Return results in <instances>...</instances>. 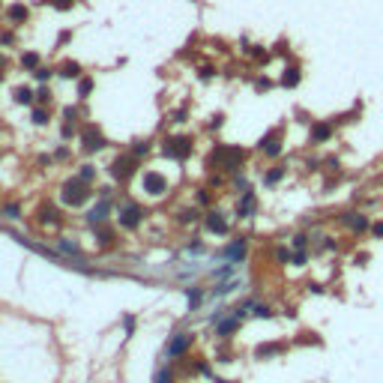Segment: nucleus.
Segmentation results:
<instances>
[{
	"label": "nucleus",
	"mask_w": 383,
	"mask_h": 383,
	"mask_svg": "<svg viewBox=\"0 0 383 383\" xmlns=\"http://www.w3.org/2000/svg\"><path fill=\"white\" fill-rule=\"evenodd\" d=\"M243 159H245V153L240 147H216V150L209 153V165H219V168H225V171H237Z\"/></svg>",
	"instance_id": "f257e3e1"
},
{
	"label": "nucleus",
	"mask_w": 383,
	"mask_h": 383,
	"mask_svg": "<svg viewBox=\"0 0 383 383\" xmlns=\"http://www.w3.org/2000/svg\"><path fill=\"white\" fill-rule=\"evenodd\" d=\"M87 198H90V189H87V183H84L81 177L69 180V183L63 186V192H60V201H63L66 207H81Z\"/></svg>",
	"instance_id": "f03ea898"
},
{
	"label": "nucleus",
	"mask_w": 383,
	"mask_h": 383,
	"mask_svg": "<svg viewBox=\"0 0 383 383\" xmlns=\"http://www.w3.org/2000/svg\"><path fill=\"white\" fill-rule=\"evenodd\" d=\"M162 153L168 159H177V162H186L192 156V138H183V135H177V138H165L162 144Z\"/></svg>",
	"instance_id": "7ed1b4c3"
},
{
	"label": "nucleus",
	"mask_w": 383,
	"mask_h": 383,
	"mask_svg": "<svg viewBox=\"0 0 383 383\" xmlns=\"http://www.w3.org/2000/svg\"><path fill=\"white\" fill-rule=\"evenodd\" d=\"M117 216H120V225L129 227V231L141 225V207H138V204H132V201L120 204V207H117Z\"/></svg>",
	"instance_id": "20e7f679"
},
{
	"label": "nucleus",
	"mask_w": 383,
	"mask_h": 383,
	"mask_svg": "<svg viewBox=\"0 0 383 383\" xmlns=\"http://www.w3.org/2000/svg\"><path fill=\"white\" fill-rule=\"evenodd\" d=\"M135 165H138V159H135V156H120V159H114L111 174L117 177V180H129L132 171H135Z\"/></svg>",
	"instance_id": "39448f33"
},
{
	"label": "nucleus",
	"mask_w": 383,
	"mask_h": 383,
	"mask_svg": "<svg viewBox=\"0 0 383 383\" xmlns=\"http://www.w3.org/2000/svg\"><path fill=\"white\" fill-rule=\"evenodd\" d=\"M81 141H84V150H87V153H96V150L105 147V135L96 129V126H87V129L81 132Z\"/></svg>",
	"instance_id": "423d86ee"
},
{
	"label": "nucleus",
	"mask_w": 383,
	"mask_h": 383,
	"mask_svg": "<svg viewBox=\"0 0 383 383\" xmlns=\"http://www.w3.org/2000/svg\"><path fill=\"white\" fill-rule=\"evenodd\" d=\"M165 189H168V180L162 174H156V171H147V174H144V192H147V195H162Z\"/></svg>",
	"instance_id": "0eeeda50"
},
{
	"label": "nucleus",
	"mask_w": 383,
	"mask_h": 383,
	"mask_svg": "<svg viewBox=\"0 0 383 383\" xmlns=\"http://www.w3.org/2000/svg\"><path fill=\"white\" fill-rule=\"evenodd\" d=\"M341 222H344V225H348L350 231H356V234H359V231H368V227H371V222H368V219L362 216V213H344V216H341Z\"/></svg>",
	"instance_id": "6e6552de"
},
{
	"label": "nucleus",
	"mask_w": 383,
	"mask_h": 383,
	"mask_svg": "<svg viewBox=\"0 0 383 383\" xmlns=\"http://www.w3.org/2000/svg\"><path fill=\"white\" fill-rule=\"evenodd\" d=\"M258 207V201H255V192H243V198H240V204H237V213H240V219H248L252 213Z\"/></svg>",
	"instance_id": "1a4fd4ad"
},
{
	"label": "nucleus",
	"mask_w": 383,
	"mask_h": 383,
	"mask_svg": "<svg viewBox=\"0 0 383 383\" xmlns=\"http://www.w3.org/2000/svg\"><path fill=\"white\" fill-rule=\"evenodd\" d=\"M189 344H192V335H189V332H180L174 341L168 344V350H165V353H168V356H180V353H186V348H189Z\"/></svg>",
	"instance_id": "9d476101"
},
{
	"label": "nucleus",
	"mask_w": 383,
	"mask_h": 383,
	"mask_svg": "<svg viewBox=\"0 0 383 383\" xmlns=\"http://www.w3.org/2000/svg\"><path fill=\"white\" fill-rule=\"evenodd\" d=\"M207 231H213V234H227V222L222 219V213H219V209L207 213Z\"/></svg>",
	"instance_id": "9b49d317"
},
{
	"label": "nucleus",
	"mask_w": 383,
	"mask_h": 383,
	"mask_svg": "<svg viewBox=\"0 0 383 383\" xmlns=\"http://www.w3.org/2000/svg\"><path fill=\"white\" fill-rule=\"evenodd\" d=\"M261 150L266 156H279L281 153V144H279V132H270L266 138H261Z\"/></svg>",
	"instance_id": "f8f14e48"
},
{
	"label": "nucleus",
	"mask_w": 383,
	"mask_h": 383,
	"mask_svg": "<svg viewBox=\"0 0 383 383\" xmlns=\"http://www.w3.org/2000/svg\"><path fill=\"white\" fill-rule=\"evenodd\" d=\"M330 135H332L330 123H314L312 126V144H323V141H330Z\"/></svg>",
	"instance_id": "ddd939ff"
},
{
	"label": "nucleus",
	"mask_w": 383,
	"mask_h": 383,
	"mask_svg": "<svg viewBox=\"0 0 383 383\" xmlns=\"http://www.w3.org/2000/svg\"><path fill=\"white\" fill-rule=\"evenodd\" d=\"M225 255H227V261H231V263L243 261V255H245V240H234V243L225 248Z\"/></svg>",
	"instance_id": "4468645a"
},
{
	"label": "nucleus",
	"mask_w": 383,
	"mask_h": 383,
	"mask_svg": "<svg viewBox=\"0 0 383 383\" xmlns=\"http://www.w3.org/2000/svg\"><path fill=\"white\" fill-rule=\"evenodd\" d=\"M299 78H302L299 66H288V69H284V75H281V87H296V84H299Z\"/></svg>",
	"instance_id": "2eb2a0df"
},
{
	"label": "nucleus",
	"mask_w": 383,
	"mask_h": 383,
	"mask_svg": "<svg viewBox=\"0 0 383 383\" xmlns=\"http://www.w3.org/2000/svg\"><path fill=\"white\" fill-rule=\"evenodd\" d=\"M105 213H108V198H102V204H99L96 209H90V213H87V222H90V225H102V222H105Z\"/></svg>",
	"instance_id": "dca6fc26"
},
{
	"label": "nucleus",
	"mask_w": 383,
	"mask_h": 383,
	"mask_svg": "<svg viewBox=\"0 0 383 383\" xmlns=\"http://www.w3.org/2000/svg\"><path fill=\"white\" fill-rule=\"evenodd\" d=\"M237 327H240V314L234 312L231 317H227V320H222V323H219V330H216V332H219V335H231V332L237 330Z\"/></svg>",
	"instance_id": "f3484780"
},
{
	"label": "nucleus",
	"mask_w": 383,
	"mask_h": 383,
	"mask_svg": "<svg viewBox=\"0 0 383 383\" xmlns=\"http://www.w3.org/2000/svg\"><path fill=\"white\" fill-rule=\"evenodd\" d=\"M12 99H15L18 105H30V102H33V90H30V87H15Z\"/></svg>",
	"instance_id": "a211bd4d"
},
{
	"label": "nucleus",
	"mask_w": 383,
	"mask_h": 383,
	"mask_svg": "<svg viewBox=\"0 0 383 383\" xmlns=\"http://www.w3.org/2000/svg\"><path fill=\"white\" fill-rule=\"evenodd\" d=\"M276 353H281V344H261V348L255 350V356H258V359H266V356H276Z\"/></svg>",
	"instance_id": "6ab92c4d"
},
{
	"label": "nucleus",
	"mask_w": 383,
	"mask_h": 383,
	"mask_svg": "<svg viewBox=\"0 0 383 383\" xmlns=\"http://www.w3.org/2000/svg\"><path fill=\"white\" fill-rule=\"evenodd\" d=\"M6 15H9V21H24V18H27V6H9V9H6Z\"/></svg>",
	"instance_id": "aec40b11"
},
{
	"label": "nucleus",
	"mask_w": 383,
	"mask_h": 383,
	"mask_svg": "<svg viewBox=\"0 0 383 383\" xmlns=\"http://www.w3.org/2000/svg\"><path fill=\"white\" fill-rule=\"evenodd\" d=\"M39 219H42L45 225H48V222H51V225H57V222H60V219H57V209H54V207H42Z\"/></svg>",
	"instance_id": "412c9836"
},
{
	"label": "nucleus",
	"mask_w": 383,
	"mask_h": 383,
	"mask_svg": "<svg viewBox=\"0 0 383 383\" xmlns=\"http://www.w3.org/2000/svg\"><path fill=\"white\" fill-rule=\"evenodd\" d=\"M281 177H284V168H273L270 174L263 177V183H266V186H276V183H279Z\"/></svg>",
	"instance_id": "4be33fe9"
},
{
	"label": "nucleus",
	"mask_w": 383,
	"mask_h": 383,
	"mask_svg": "<svg viewBox=\"0 0 383 383\" xmlns=\"http://www.w3.org/2000/svg\"><path fill=\"white\" fill-rule=\"evenodd\" d=\"M78 72H81V66H78V63H63L60 75H63V78H78Z\"/></svg>",
	"instance_id": "5701e85b"
},
{
	"label": "nucleus",
	"mask_w": 383,
	"mask_h": 383,
	"mask_svg": "<svg viewBox=\"0 0 383 383\" xmlns=\"http://www.w3.org/2000/svg\"><path fill=\"white\" fill-rule=\"evenodd\" d=\"M33 123L36 126H45L48 123V111L45 108H33Z\"/></svg>",
	"instance_id": "b1692460"
},
{
	"label": "nucleus",
	"mask_w": 383,
	"mask_h": 383,
	"mask_svg": "<svg viewBox=\"0 0 383 383\" xmlns=\"http://www.w3.org/2000/svg\"><path fill=\"white\" fill-rule=\"evenodd\" d=\"M156 383H174V374H171V368H159Z\"/></svg>",
	"instance_id": "393cba45"
},
{
	"label": "nucleus",
	"mask_w": 383,
	"mask_h": 383,
	"mask_svg": "<svg viewBox=\"0 0 383 383\" xmlns=\"http://www.w3.org/2000/svg\"><path fill=\"white\" fill-rule=\"evenodd\" d=\"M90 90H93V81H90V78H81V81H78V96H90Z\"/></svg>",
	"instance_id": "a878e982"
},
{
	"label": "nucleus",
	"mask_w": 383,
	"mask_h": 383,
	"mask_svg": "<svg viewBox=\"0 0 383 383\" xmlns=\"http://www.w3.org/2000/svg\"><path fill=\"white\" fill-rule=\"evenodd\" d=\"M81 180H84V183H93V177H96V168H93V165H84V168H81Z\"/></svg>",
	"instance_id": "bb28decb"
},
{
	"label": "nucleus",
	"mask_w": 383,
	"mask_h": 383,
	"mask_svg": "<svg viewBox=\"0 0 383 383\" xmlns=\"http://www.w3.org/2000/svg\"><path fill=\"white\" fill-rule=\"evenodd\" d=\"M147 150H150V144H147V141H138V144H135V147H132V156L138 159V156H144V153H147Z\"/></svg>",
	"instance_id": "cd10ccee"
},
{
	"label": "nucleus",
	"mask_w": 383,
	"mask_h": 383,
	"mask_svg": "<svg viewBox=\"0 0 383 383\" xmlns=\"http://www.w3.org/2000/svg\"><path fill=\"white\" fill-rule=\"evenodd\" d=\"M21 63H24L27 69H33L36 63H39V54H24V57H21Z\"/></svg>",
	"instance_id": "c85d7f7f"
},
{
	"label": "nucleus",
	"mask_w": 383,
	"mask_h": 383,
	"mask_svg": "<svg viewBox=\"0 0 383 383\" xmlns=\"http://www.w3.org/2000/svg\"><path fill=\"white\" fill-rule=\"evenodd\" d=\"M252 309H255V317H273V312H270V309H266V305H255V302H252Z\"/></svg>",
	"instance_id": "c756f323"
},
{
	"label": "nucleus",
	"mask_w": 383,
	"mask_h": 383,
	"mask_svg": "<svg viewBox=\"0 0 383 383\" xmlns=\"http://www.w3.org/2000/svg\"><path fill=\"white\" fill-rule=\"evenodd\" d=\"M186 296H189V305H192V309H198V302H201V291L195 288V291H189Z\"/></svg>",
	"instance_id": "7c9ffc66"
},
{
	"label": "nucleus",
	"mask_w": 383,
	"mask_h": 383,
	"mask_svg": "<svg viewBox=\"0 0 383 383\" xmlns=\"http://www.w3.org/2000/svg\"><path fill=\"white\" fill-rule=\"evenodd\" d=\"M305 243H309V237H305V234H296V237H294V248H299V252L305 248Z\"/></svg>",
	"instance_id": "2f4dec72"
},
{
	"label": "nucleus",
	"mask_w": 383,
	"mask_h": 383,
	"mask_svg": "<svg viewBox=\"0 0 383 383\" xmlns=\"http://www.w3.org/2000/svg\"><path fill=\"white\" fill-rule=\"evenodd\" d=\"M60 248H63V252H72V255H78V245L69 243V240H60Z\"/></svg>",
	"instance_id": "473e14b6"
},
{
	"label": "nucleus",
	"mask_w": 383,
	"mask_h": 383,
	"mask_svg": "<svg viewBox=\"0 0 383 383\" xmlns=\"http://www.w3.org/2000/svg\"><path fill=\"white\" fill-rule=\"evenodd\" d=\"M180 222H195V209H183V213H180Z\"/></svg>",
	"instance_id": "72a5a7b5"
},
{
	"label": "nucleus",
	"mask_w": 383,
	"mask_h": 383,
	"mask_svg": "<svg viewBox=\"0 0 383 383\" xmlns=\"http://www.w3.org/2000/svg\"><path fill=\"white\" fill-rule=\"evenodd\" d=\"M51 75H54L51 69H36V78H39V81H48Z\"/></svg>",
	"instance_id": "f704fd0d"
},
{
	"label": "nucleus",
	"mask_w": 383,
	"mask_h": 383,
	"mask_svg": "<svg viewBox=\"0 0 383 383\" xmlns=\"http://www.w3.org/2000/svg\"><path fill=\"white\" fill-rule=\"evenodd\" d=\"M18 213H21L18 204H9V207H6V216H9V219H18Z\"/></svg>",
	"instance_id": "c9c22d12"
},
{
	"label": "nucleus",
	"mask_w": 383,
	"mask_h": 383,
	"mask_svg": "<svg viewBox=\"0 0 383 383\" xmlns=\"http://www.w3.org/2000/svg\"><path fill=\"white\" fill-rule=\"evenodd\" d=\"M222 120H225V117H222V114H216V117L209 120V129H219V126H222Z\"/></svg>",
	"instance_id": "e433bc0d"
},
{
	"label": "nucleus",
	"mask_w": 383,
	"mask_h": 383,
	"mask_svg": "<svg viewBox=\"0 0 383 383\" xmlns=\"http://www.w3.org/2000/svg\"><path fill=\"white\" fill-rule=\"evenodd\" d=\"M99 240H102V243H111V231H105V227H99Z\"/></svg>",
	"instance_id": "4c0bfd02"
},
{
	"label": "nucleus",
	"mask_w": 383,
	"mask_h": 383,
	"mask_svg": "<svg viewBox=\"0 0 383 383\" xmlns=\"http://www.w3.org/2000/svg\"><path fill=\"white\" fill-rule=\"evenodd\" d=\"M294 263H296V266H302V263H305V252H296V255H294Z\"/></svg>",
	"instance_id": "58836bf2"
},
{
	"label": "nucleus",
	"mask_w": 383,
	"mask_h": 383,
	"mask_svg": "<svg viewBox=\"0 0 383 383\" xmlns=\"http://www.w3.org/2000/svg\"><path fill=\"white\" fill-rule=\"evenodd\" d=\"M371 234H374V237H383V222H377V225H371Z\"/></svg>",
	"instance_id": "ea45409f"
},
{
	"label": "nucleus",
	"mask_w": 383,
	"mask_h": 383,
	"mask_svg": "<svg viewBox=\"0 0 383 383\" xmlns=\"http://www.w3.org/2000/svg\"><path fill=\"white\" fill-rule=\"evenodd\" d=\"M36 99H39V102H48V90L42 87V90H39V93H36Z\"/></svg>",
	"instance_id": "a19ab883"
},
{
	"label": "nucleus",
	"mask_w": 383,
	"mask_h": 383,
	"mask_svg": "<svg viewBox=\"0 0 383 383\" xmlns=\"http://www.w3.org/2000/svg\"><path fill=\"white\" fill-rule=\"evenodd\" d=\"M201 78H204V81H209V78H213V69H209V66H204V69H201Z\"/></svg>",
	"instance_id": "79ce46f5"
},
{
	"label": "nucleus",
	"mask_w": 383,
	"mask_h": 383,
	"mask_svg": "<svg viewBox=\"0 0 383 383\" xmlns=\"http://www.w3.org/2000/svg\"><path fill=\"white\" fill-rule=\"evenodd\" d=\"M0 81H3V72H0Z\"/></svg>",
	"instance_id": "37998d69"
}]
</instances>
